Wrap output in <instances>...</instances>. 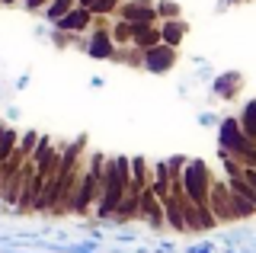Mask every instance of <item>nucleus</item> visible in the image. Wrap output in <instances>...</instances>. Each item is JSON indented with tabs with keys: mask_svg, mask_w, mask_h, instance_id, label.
<instances>
[{
	"mask_svg": "<svg viewBox=\"0 0 256 253\" xmlns=\"http://www.w3.org/2000/svg\"><path fill=\"white\" fill-rule=\"evenodd\" d=\"M186 192H189V199L192 202H198L202 205L205 202V196H208V183H205V164H189V170H186Z\"/></svg>",
	"mask_w": 256,
	"mask_h": 253,
	"instance_id": "obj_2",
	"label": "nucleus"
},
{
	"mask_svg": "<svg viewBox=\"0 0 256 253\" xmlns=\"http://www.w3.org/2000/svg\"><path fill=\"white\" fill-rule=\"evenodd\" d=\"M180 36H182V26H180V22H166V29H164V38H166V42H180Z\"/></svg>",
	"mask_w": 256,
	"mask_h": 253,
	"instance_id": "obj_13",
	"label": "nucleus"
},
{
	"mask_svg": "<svg viewBox=\"0 0 256 253\" xmlns=\"http://www.w3.org/2000/svg\"><path fill=\"white\" fill-rule=\"evenodd\" d=\"M166 212H170V215H166V221H170L173 228H186V218H182V212H180V205H176V199H170V205H166Z\"/></svg>",
	"mask_w": 256,
	"mask_h": 253,
	"instance_id": "obj_8",
	"label": "nucleus"
},
{
	"mask_svg": "<svg viewBox=\"0 0 256 253\" xmlns=\"http://www.w3.org/2000/svg\"><path fill=\"white\" fill-rule=\"evenodd\" d=\"M45 4V0H26V6H29V10H36V6H42Z\"/></svg>",
	"mask_w": 256,
	"mask_h": 253,
	"instance_id": "obj_17",
	"label": "nucleus"
},
{
	"mask_svg": "<svg viewBox=\"0 0 256 253\" xmlns=\"http://www.w3.org/2000/svg\"><path fill=\"white\" fill-rule=\"evenodd\" d=\"M170 48H154V52H148V68L150 70H166L170 68Z\"/></svg>",
	"mask_w": 256,
	"mask_h": 253,
	"instance_id": "obj_5",
	"label": "nucleus"
},
{
	"mask_svg": "<svg viewBox=\"0 0 256 253\" xmlns=\"http://www.w3.org/2000/svg\"><path fill=\"white\" fill-rule=\"evenodd\" d=\"M116 4H118V0H100L93 10H96V13H109V10H116Z\"/></svg>",
	"mask_w": 256,
	"mask_h": 253,
	"instance_id": "obj_14",
	"label": "nucleus"
},
{
	"mask_svg": "<svg viewBox=\"0 0 256 253\" xmlns=\"http://www.w3.org/2000/svg\"><path fill=\"white\" fill-rule=\"evenodd\" d=\"M244 176H246V183H250V186L256 189V173H253V170H246V173H244Z\"/></svg>",
	"mask_w": 256,
	"mask_h": 253,
	"instance_id": "obj_16",
	"label": "nucleus"
},
{
	"mask_svg": "<svg viewBox=\"0 0 256 253\" xmlns=\"http://www.w3.org/2000/svg\"><path fill=\"white\" fill-rule=\"evenodd\" d=\"M125 20L128 22H150L154 20V10L144 6V4H132V6H125Z\"/></svg>",
	"mask_w": 256,
	"mask_h": 253,
	"instance_id": "obj_4",
	"label": "nucleus"
},
{
	"mask_svg": "<svg viewBox=\"0 0 256 253\" xmlns=\"http://www.w3.org/2000/svg\"><path fill=\"white\" fill-rule=\"evenodd\" d=\"M141 212H144V215H148L150 221H154V224L160 221V205L150 199V192H144V196H141Z\"/></svg>",
	"mask_w": 256,
	"mask_h": 253,
	"instance_id": "obj_7",
	"label": "nucleus"
},
{
	"mask_svg": "<svg viewBox=\"0 0 256 253\" xmlns=\"http://www.w3.org/2000/svg\"><path fill=\"white\" fill-rule=\"evenodd\" d=\"M125 183H128V160H125V157H116V160H112V167L106 170V196H102L100 215H112V212L122 205Z\"/></svg>",
	"mask_w": 256,
	"mask_h": 253,
	"instance_id": "obj_1",
	"label": "nucleus"
},
{
	"mask_svg": "<svg viewBox=\"0 0 256 253\" xmlns=\"http://www.w3.org/2000/svg\"><path fill=\"white\" fill-rule=\"evenodd\" d=\"M68 10H70V0H54V4L48 6V20H61Z\"/></svg>",
	"mask_w": 256,
	"mask_h": 253,
	"instance_id": "obj_12",
	"label": "nucleus"
},
{
	"mask_svg": "<svg viewBox=\"0 0 256 253\" xmlns=\"http://www.w3.org/2000/svg\"><path fill=\"white\" fill-rule=\"evenodd\" d=\"M96 180H100V176H96L93 170L86 173V176H84V186H80V192L74 196V199H70V208H77V212H80V208H84L86 202H90V196L96 192Z\"/></svg>",
	"mask_w": 256,
	"mask_h": 253,
	"instance_id": "obj_3",
	"label": "nucleus"
},
{
	"mask_svg": "<svg viewBox=\"0 0 256 253\" xmlns=\"http://www.w3.org/2000/svg\"><path fill=\"white\" fill-rule=\"evenodd\" d=\"M90 54H93V58H109V38L106 36H96L93 45H90Z\"/></svg>",
	"mask_w": 256,
	"mask_h": 253,
	"instance_id": "obj_10",
	"label": "nucleus"
},
{
	"mask_svg": "<svg viewBox=\"0 0 256 253\" xmlns=\"http://www.w3.org/2000/svg\"><path fill=\"white\" fill-rule=\"evenodd\" d=\"M86 20H90V13L86 10H77V13H68V16L61 20V29H84Z\"/></svg>",
	"mask_w": 256,
	"mask_h": 253,
	"instance_id": "obj_6",
	"label": "nucleus"
},
{
	"mask_svg": "<svg viewBox=\"0 0 256 253\" xmlns=\"http://www.w3.org/2000/svg\"><path fill=\"white\" fill-rule=\"evenodd\" d=\"M80 4H86V6H90V10H93V4H100V0H80Z\"/></svg>",
	"mask_w": 256,
	"mask_h": 253,
	"instance_id": "obj_18",
	"label": "nucleus"
},
{
	"mask_svg": "<svg viewBox=\"0 0 256 253\" xmlns=\"http://www.w3.org/2000/svg\"><path fill=\"white\" fill-rule=\"evenodd\" d=\"M13 141H16L13 132H0V164H4V160H6V154L13 151Z\"/></svg>",
	"mask_w": 256,
	"mask_h": 253,
	"instance_id": "obj_11",
	"label": "nucleus"
},
{
	"mask_svg": "<svg viewBox=\"0 0 256 253\" xmlns=\"http://www.w3.org/2000/svg\"><path fill=\"white\" fill-rule=\"evenodd\" d=\"M244 132L250 138H256V102H250V106H246V112H244Z\"/></svg>",
	"mask_w": 256,
	"mask_h": 253,
	"instance_id": "obj_9",
	"label": "nucleus"
},
{
	"mask_svg": "<svg viewBox=\"0 0 256 253\" xmlns=\"http://www.w3.org/2000/svg\"><path fill=\"white\" fill-rule=\"evenodd\" d=\"M160 13H166V16H173V13H176V4H160Z\"/></svg>",
	"mask_w": 256,
	"mask_h": 253,
	"instance_id": "obj_15",
	"label": "nucleus"
}]
</instances>
